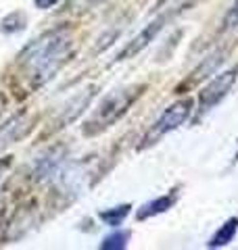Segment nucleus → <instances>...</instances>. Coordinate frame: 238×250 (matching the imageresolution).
<instances>
[{"label":"nucleus","mask_w":238,"mask_h":250,"mask_svg":"<svg viewBox=\"0 0 238 250\" xmlns=\"http://www.w3.org/2000/svg\"><path fill=\"white\" fill-rule=\"evenodd\" d=\"M73 52V27L57 25L36 40H31L19 52L17 67L29 90H38L57 75Z\"/></svg>","instance_id":"nucleus-1"},{"label":"nucleus","mask_w":238,"mask_h":250,"mask_svg":"<svg viewBox=\"0 0 238 250\" xmlns=\"http://www.w3.org/2000/svg\"><path fill=\"white\" fill-rule=\"evenodd\" d=\"M144 90H146V83H130V85H123V88H117L111 94H107L96 104L92 115L84 121L82 125L84 136L92 138V136H98L102 131H107L109 127H113L130 111L132 104L144 94Z\"/></svg>","instance_id":"nucleus-2"},{"label":"nucleus","mask_w":238,"mask_h":250,"mask_svg":"<svg viewBox=\"0 0 238 250\" xmlns=\"http://www.w3.org/2000/svg\"><path fill=\"white\" fill-rule=\"evenodd\" d=\"M190 113H192V98H182V100H176L173 104H169L161 113V117H159V119L148 127L144 138L140 140L138 150H146V148L155 146L165 134L178 129L180 125L190 117Z\"/></svg>","instance_id":"nucleus-3"},{"label":"nucleus","mask_w":238,"mask_h":250,"mask_svg":"<svg viewBox=\"0 0 238 250\" xmlns=\"http://www.w3.org/2000/svg\"><path fill=\"white\" fill-rule=\"evenodd\" d=\"M52 179L57 184L54 194H59L61 198H67V202H71L82 194V190H86L92 184V163L79 161L73 165H63Z\"/></svg>","instance_id":"nucleus-4"},{"label":"nucleus","mask_w":238,"mask_h":250,"mask_svg":"<svg viewBox=\"0 0 238 250\" xmlns=\"http://www.w3.org/2000/svg\"><path fill=\"white\" fill-rule=\"evenodd\" d=\"M238 80V67H232L228 71L215 75L198 94V113H207L213 106H217L230 92Z\"/></svg>","instance_id":"nucleus-5"},{"label":"nucleus","mask_w":238,"mask_h":250,"mask_svg":"<svg viewBox=\"0 0 238 250\" xmlns=\"http://www.w3.org/2000/svg\"><path fill=\"white\" fill-rule=\"evenodd\" d=\"M171 15H173V13H159V17H157L155 21H150L138 36H134L132 40L123 46V50L117 54L115 61H128V59H132V57H136L140 50H144L146 46L155 40V36L159 34V31L165 27V23L171 19Z\"/></svg>","instance_id":"nucleus-6"},{"label":"nucleus","mask_w":238,"mask_h":250,"mask_svg":"<svg viewBox=\"0 0 238 250\" xmlns=\"http://www.w3.org/2000/svg\"><path fill=\"white\" fill-rule=\"evenodd\" d=\"M65 165V148L63 146H52L48 150H44L36 159L34 167H31V179L36 184L48 182L59 173V169Z\"/></svg>","instance_id":"nucleus-7"},{"label":"nucleus","mask_w":238,"mask_h":250,"mask_svg":"<svg viewBox=\"0 0 238 250\" xmlns=\"http://www.w3.org/2000/svg\"><path fill=\"white\" fill-rule=\"evenodd\" d=\"M38 219V205L36 200H29L25 205H21L17 210H15V215L9 219V223H6V229H4V242L9 240H19L23 233H25L31 225L36 223Z\"/></svg>","instance_id":"nucleus-8"},{"label":"nucleus","mask_w":238,"mask_h":250,"mask_svg":"<svg viewBox=\"0 0 238 250\" xmlns=\"http://www.w3.org/2000/svg\"><path fill=\"white\" fill-rule=\"evenodd\" d=\"M31 127V117L27 113H19L11 117L2 127H0V148H4L6 144L17 142L19 138H23Z\"/></svg>","instance_id":"nucleus-9"},{"label":"nucleus","mask_w":238,"mask_h":250,"mask_svg":"<svg viewBox=\"0 0 238 250\" xmlns=\"http://www.w3.org/2000/svg\"><path fill=\"white\" fill-rule=\"evenodd\" d=\"M176 200H178V194H176V190H171L169 194H165V196H159L155 200L146 202V205H142L140 210L136 213V219H138V221H144V219H150V217H155V215H161V213L169 210L173 205H176Z\"/></svg>","instance_id":"nucleus-10"},{"label":"nucleus","mask_w":238,"mask_h":250,"mask_svg":"<svg viewBox=\"0 0 238 250\" xmlns=\"http://www.w3.org/2000/svg\"><path fill=\"white\" fill-rule=\"evenodd\" d=\"M221 61H224V50L213 52L211 57H207V59L201 62V65L196 67V71H194V73H190L188 80L180 85V90H182V88H188V85H194V83L201 82L203 77H207L209 73H213V71H215V69L219 67V62H221Z\"/></svg>","instance_id":"nucleus-11"},{"label":"nucleus","mask_w":238,"mask_h":250,"mask_svg":"<svg viewBox=\"0 0 238 250\" xmlns=\"http://www.w3.org/2000/svg\"><path fill=\"white\" fill-rule=\"evenodd\" d=\"M236 231H238V217H230L228 221L211 236V240L207 242V246L209 248H224V246H228L230 242L234 240Z\"/></svg>","instance_id":"nucleus-12"},{"label":"nucleus","mask_w":238,"mask_h":250,"mask_svg":"<svg viewBox=\"0 0 238 250\" xmlns=\"http://www.w3.org/2000/svg\"><path fill=\"white\" fill-rule=\"evenodd\" d=\"M130 208H132V205H119V207H113V208L100 210L98 219L105 225H111V228H119V225L123 223V219L130 215Z\"/></svg>","instance_id":"nucleus-13"},{"label":"nucleus","mask_w":238,"mask_h":250,"mask_svg":"<svg viewBox=\"0 0 238 250\" xmlns=\"http://www.w3.org/2000/svg\"><path fill=\"white\" fill-rule=\"evenodd\" d=\"M128 240H130V233L128 231H113L100 242V248L102 250H123L128 246Z\"/></svg>","instance_id":"nucleus-14"},{"label":"nucleus","mask_w":238,"mask_h":250,"mask_svg":"<svg viewBox=\"0 0 238 250\" xmlns=\"http://www.w3.org/2000/svg\"><path fill=\"white\" fill-rule=\"evenodd\" d=\"M102 0H67L63 6V13H71V15H84L92 11L94 6H98Z\"/></svg>","instance_id":"nucleus-15"},{"label":"nucleus","mask_w":238,"mask_h":250,"mask_svg":"<svg viewBox=\"0 0 238 250\" xmlns=\"http://www.w3.org/2000/svg\"><path fill=\"white\" fill-rule=\"evenodd\" d=\"M23 25H25V15L23 13H11L9 17H4L2 21H0V29L2 31H9V34H15V31L23 29Z\"/></svg>","instance_id":"nucleus-16"},{"label":"nucleus","mask_w":238,"mask_h":250,"mask_svg":"<svg viewBox=\"0 0 238 250\" xmlns=\"http://www.w3.org/2000/svg\"><path fill=\"white\" fill-rule=\"evenodd\" d=\"M190 2V0H159V2L155 4L153 13H173L176 15L182 6H186Z\"/></svg>","instance_id":"nucleus-17"},{"label":"nucleus","mask_w":238,"mask_h":250,"mask_svg":"<svg viewBox=\"0 0 238 250\" xmlns=\"http://www.w3.org/2000/svg\"><path fill=\"white\" fill-rule=\"evenodd\" d=\"M238 27V0H234V4L230 6V11L224 17V29H236Z\"/></svg>","instance_id":"nucleus-18"},{"label":"nucleus","mask_w":238,"mask_h":250,"mask_svg":"<svg viewBox=\"0 0 238 250\" xmlns=\"http://www.w3.org/2000/svg\"><path fill=\"white\" fill-rule=\"evenodd\" d=\"M11 165H13V156H11V154L0 159V182H2V177L6 175V171L11 169Z\"/></svg>","instance_id":"nucleus-19"},{"label":"nucleus","mask_w":238,"mask_h":250,"mask_svg":"<svg viewBox=\"0 0 238 250\" xmlns=\"http://www.w3.org/2000/svg\"><path fill=\"white\" fill-rule=\"evenodd\" d=\"M59 0H34V4L38 6V9H50V6H54Z\"/></svg>","instance_id":"nucleus-20"},{"label":"nucleus","mask_w":238,"mask_h":250,"mask_svg":"<svg viewBox=\"0 0 238 250\" xmlns=\"http://www.w3.org/2000/svg\"><path fill=\"white\" fill-rule=\"evenodd\" d=\"M6 106H9V96L4 92H0V115L6 111Z\"/></svg>","instance_id":"nucleus-21"}]
</instances>
